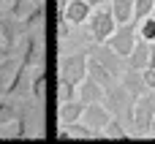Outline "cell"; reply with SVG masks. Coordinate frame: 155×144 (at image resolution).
Listing matches in <instances>:
<instances>
[{
  "mask_svg": "<svg viewBox=\"0 0 155 144\" xmlns=\"http://www.w3.org/2000/svg\"><path fill=\"white\" fill-rule=\"evenodd\" d=\"M134 95L120 84V82H114V84H109L106 90H104V103H106V109L114 114V117H120L125 125H128V131L134 133Z\"/></svg>",
  "mask_w": 155,
  "mask_h": 144,
  "instance_id": "obj_1",
  "label": "cell"
},
{
  "mask_svg": "<svg viewBox=\"0 0 155 144\" xmlns=\"http://www.w3.org/2000/svg\"><path fill=\"white\" fill-rule=\"evenodd\" d=\"M84 27H87V35H90L95 44H104V41H106V38L114 33V27H117L114 16H112V8H109V5L93 8V14L87 16Z\"/></svg>",
  "mask_w": 155,
  "mask_h": 144,
  "instance_id": "obj_2",
  "label": "cell"
},
{
  "mask_svg": "<svg viewBox=\"0 0 155 144\" xmlns=\"http://www.w3.org/2000/svg\"><path fill=\"white\" fill-rule=\"evenodd\" d=\"M155 117V93H144L134 101V133L136 136H150V125Z\"/></svg>",
  "mask_w": 155,
  "mask_h": 144,
  "instance_id": "obj_3",
  "label": "cell"
},
{
  "mask_svg": "<svg viewBox=\"0 0 155 144\" xmlns=\"http://www.w3.org/2000/svg\"><path fill=\"white\" fill-rule=\"evenodd\" d=\"M87 57H90V52H71V54H63V57L57 60L60 79L79 84V82L87 76Z\"/></svg>",
  "mask_w": 155,
  "mask_h": 144,
  "instance_id": "obj_4",
  "label": "cell"
},
{
  "mask_svg": "<svg viewBox=\"0 0 155 144\" xmlns=\"http://www.w3.org/2000/svg\"><path fill=\"white\" fill-rule=\"evenodd\" d=\"M136 38H139V33H136V22H125V25H117L114 33H112L104 44H106L112 52H117L120 57H128L131 49H134V44H136Z\"/></svg>",
  "mask_w": 155,
  "mask_h": 144,
  "instance_id": "obj_5",
  "label": "cell"
},
{
  "mask_svg": "<svg viewBox=\"0 0 155 144\" xmlns=\"http://www.w3.org/2000/svg\"><path fill=\"white\" fill-rule=\"evenodd\" d=\"M19 63L27 65V68L44 65V38H41V33H25V44H22Z\"/></svg>",
  "mask_w": 155,
  "mask_h": 144,
  "instance_id": "obj_6",
  "label": "cell"
},
{
  "mask_svg": "<svg viewBox=\"0 0 155 144\" xmlns=\"http://www.w3.org/2000/svg\"><path fill=\"white\" fill-rule=\"evenodd\" d=\"M114 114L106 109V103L104 101H98V103H87L84 106V112H82V123L84 125H90L93 131H98L101 136H104V128H106V123L112 120Z\"/></svg>",
  "mask_w": 155,
  "mask_h": 144,
  "instance_id": "obj_7",
  "label": "cell"
},
{
  "mask_svg": "<svg viewBox=\"0 0 155 144\" xmlns=\"http://www.w3.org/2000/svg\"><path fill=\"white\" fill-rule=\"evenodd\" d=\"M90 54H93L95 60H101V63H104V65H106L117 79L123 76V71H125V57H120L117 52H112L106 44H98L95 49H90Z\"/></svg>",
  "mask_w": 155,
  "mask_h": 144,
  "instance_id": "obj_8",
  "label": "cell"
},
{
  "mask_svg": "<svg viewBox=\"0 0 155 144\" xmlns=\"http://www.w3.org/2000/svg\"><path fill=\"white\" fill-rule=\"evenodd\" d=\"M60 14H63V19L71 22L74 27H82V25L87 22V16L93 14V5L84 3V0H68V3L60 8Z\"/></svg>",
  "mask_w": 155,
  "mask_h": 144,
  "instance_id": "obj_9",
  "label": "cell"
},
{
  "mask_svg": "<svg viewBox=\"0 0 155 144\" xmlns=\"http://www.w3.org/2000/svg\"><path fill=\"white\" fill-rule=\"evenodd\" d=\"M30 71H33V68H27V65H22V63H19V68H16L14 79H11L8 90H5V95H14V98H30V79H33V74H30Z\"/></svg>",
  "mask_w": 155,
  "mask_h": 144,
  "instance_id": "obj_10",
  "label": "cell"
},
{
  "mask_svg": "<svg viewBox=\"0 0 155 144\" xmlns=\"http://www.w3.org/2000/svg\"><path fill=\"white\" fill-rule=\"evenodd\" d=\"M150 41H144V38H136V44H134V49H131V54L125 57V68H136V71H142V68H147V63H150Z\"/></svg>",
  "mask_w": 155,
  "mask_h": 144,
  "instance_id": "obj_11",
  "label": "cell"
},
{
  "mask_svg": "<svg viewBox=\"0 0 155 144\" xmlns=\"http://www.w3.org/2000/svg\"><path fill=\"white\" fill-rule=\"evenodd\" d=\"M120 84H123L134 98H139V95L150 93V87H147V82H144L142 71H136V68H125V71H123V76H120Z\"/></svg>",
  "mask_w": 155,
  "mask_h": 144,
  "instance_id": "obj_12",
  "label": "cell"
},
{
  "mask_svg": "<svg viewBox=\"0 0 155 144\" xmlns=\"http://www.w3.org/2000/svg\"><path fill=\"white\" fill-rule=\"evenodd\" d=\"M76 98L87 106V103H98V101H104V87L95 82V79H90V76H84L79 84H76Z\"/></svg>",
  "mask_w": 155,
  "mask_h": 144,
  "instance_id": "obj_13",
  "label": "cell"
},
{
  "mask_svg": "<svg viewBox=\"0 0 155 144\" xmlns=\"http://www.w3.org/2000/svg\"><path fill=\"white\" fill-rule=\"evenodd\" d=\"M87 76H90V79H95L104 90H106L109 84H114V82H117V76H114V74H112V71H109L101 60H95L93 54L87 57Z\"/></svg>",
  "mask_w": 155,
  "mask_h": 144,
  "instance_id": "obj_14",
  "label": "cell"
},
{
  "mask_svg": "<svg viewBox=\"0 0 155 144\" xmlns=\"http://www.w3.org/2000/svg\"><path fill=\"white\" fill-rule=\"evenodd\" d=\"M82 112H84V103H82L79 98H74V101H60L57 120H60V125H71V123L82 120Z\"/></svg>",
  "mask_w": 155,
  "mask_h": 144,
  "instance_id": "obj_15",
  "label": "cell"
},
{
  "mask_svg": "<svg viewBox=\"0 0 155 144\" xmlns=\"http://www.w3.org/2000/svg\"><path fill=\"white\" fill-rule=\"evenodd\" d=\"M0 35H3V44L8 49H14L16 41H19V35H22V22L14 19V16H3L0 19Z\"/></svg>",
  "mask_w": 155,
  "mask_h": 144,
  "instance_id": "obj_16",
  "label": "cell"
},
{
  "mask_svg": "<svg viewBox=\"0 0 155 144\" xmlns=\"http://www.w3.org/2000/svg\"><path fill=\"white\" fill-rule=\"evenodd\" d=\"M46 98V74H44V65L33 68V79H30V101L35 103H44Z\"/></svg>",
  "mask_w": 155,
  "mask_h": 144,
  "instance_id": "obj_17",
  "label": "cell"
},
{
  "mask_svg": "<svg viewBox=\"0 0 155 144\" xmlns=\"http://www.w3.org/2000/svg\"><path fill=\"white\" fill-rule=\"evenodd\" d=\"M16 68H19L16 54H8V57L0 60V93H3V95H5V90H8V84H11V79H14Z\"/></svg>",
  "mask_w": 155,
  "mask_h": 144,
  "instance_id": "obj_18",
  "label": "cell"
},
{
  "mask_svg": "<svg viewBox=\"0 0 155 144\" xmlns=\"http://www.w3.org/2000/svg\"><path fill=\"white\" fill-rule=\"evenodd\" d=\"M109 8H112V16H114L117 25L134 22V0H112Z\"/></svg>",
  "mask_w": 155,
  "mask_h": 144,
  "instance_id": "obj_19",
  "label": "cell"
},
{
  "mask_svg": "<svg viewBox=\"0 0 155 144\" xmlns=\"http://www.w3.org/2000/svg\"><path fill=\"white\" fill-rule=\"evenodd\" d=\"M19 117V101L14 95H0V125H8Z\"/></svg>",
  "mask_w": 155,
  "mask_h": 144,
  "instance_id": "obj_20",
  "label": "cell"
},
{
  "mask_svg": "<svg viewBox=\"0 0 155 144\" xmlns=\"http://www.w3.org/2000/svg\"><path fill=\"white\" fill-rule=\"evenodd\" d=\"M44 19H46V14H44V3H41V5H35V8L22 19V35H25V33H38V30L44 27Z\"/></svg>",
  "mask_w": 155,
  "mask_h": 144,
  "instance_id": "obj_21",
  "label": "cell"
},
{
  "mask_svg": "<svg viewBox=\"0 0 155 144\" xmlns=\"http://www.w3.org/2000/svg\"><path fill=\"white\" fill-rule=\"evenodd\" d=\"M128 136H131V131L120 117H112L104 128V139H128Z\"/></svg>",
  "mask_w": 155,
  "mask_h": 144,
  "instance_id": "obj_22",
  "label": "cell"
},
{
  "mask_svg": "<svg viewBox=\"0 0 155 144\" xmlns=\"http://www.w3.org/2000/svg\"><path fill=\"white\" fill-rule=\"evenodd\" d=\"M35 5H38V3H33V0H11V5H8V16H14V19L22 22Z\"/></svg>",
  "mask_w": 155,
  "mask_h": 144,
  "instance_id": "obj_23",
  "label": "cell"
},
{
  "mask_svg": "<svg viewBox=\"0 0 155 144\" xmlns=\"http://www.w3.org/2000/svg\"><path fill=\"white\" fill-rule=\"evenodd\" d=\"M139 27V38H144V41H150V44H155V8H153V14L150 16H144L142 22H136Z\"/></svg>",
  "mask_w": 155,
  "mask_h": 144,
  "instance_id": "obj_24",
  "label": "cell"
},
{
  "mask_svg": "<svg viewBox=\"0 0 155 144\" xmlns=\"http://www.w3.org/2000/svg\"><path fill=\"white\" fill-rule=\"evenodd\" d=\"M155 8V0H134V22H142Z\"/></svg>",
  "mask_w": 155,
  "mask_h": 144,
  "instance_id": "obj_25",
  "label": "cell"
},
{
  "mask_svg": "<svg viewBox=\"0 0 155 144\" xmlns=\"http://www.w3.org/2000/svg\"><path fill=\"white\" fill-rule=\"evenodd\" d=\"M74 98H76V84H74V82L60 79V87H57V101H74Z\"/></svg>",
  "mask_w": 155,
  "mask_h": 144,
  "instance_id": "obj_26",
  "label": "cell"
},
{
  "mask_svg": "<svg viewBox=\"0 0 155 144\" xmlns=\"http://www.w3.org/2000/svg\"><path fill=\"white\" fill-rule=\"evenodd\" d=\"M71 27H74V25H71V22H65V19H63V14H60V19H57V38H60V41H63V38H68V35H71Z\"/></svg>",
  "mask_w": 155,
  "mask_h": 144,
  "instance_id": "obj_27",
  "label": "cell"
},
{
  "mask_svg": "<svg viewBox=\"0 0 155 144\" xmlns=\"http://www.w3.org/2000/svg\"><path fill=\"white\" fill-rule=\"evenodd\" d=\"M142 76H144V82H147V87L155 90V68H142Z\"/></svg>",
  "mask_w": 155,
  "mask_h": 144,
  "instance_id": "obj_28",
  "label": "cell"
},
{
  "mask_svg": "<svg viewBox=\"0 0 155 144\" xmlns=\"http://www.w3.org/2000/svg\"><path fill=\"white\" fill-rule=\"evenodd\" d=\"M84 3H90L93 8H101V5H109L112 0H84Z\"/></svg>",
  "mask_w": 155,
  "mask_h": 144,
  "instance_id": "obj_29",
  "label": "cell"
},
{
  "mask_svg": "<svg viewBox=\"0 0 155 144\" xmlns=\"http://www.w3.org/2000/svg\"><path fill=\"white\" fill-rule=\"evenodd\" d=\"M147 68H155V44L150 46V63H147Z\"/></svg>",
  "mask_w": 155,
  "mask_h": 144,
  "instance_id": "obj_30",
  "label": "cell"
},
{
  "mask_svg": "<svg viewBox=\"0 0 155 144\" xmlns=\"http://www.w3.org/2000/svg\"><path fill=\"white\" fill-rule=\"evenodd\" d=\"M150 136H155V117H153V125H150Z\"/></svg>",
  "mask_w": 155,
  "mask_h": 144,
  "instance_id": "obj_31",
  "label": "cell"
},
{
  "mask_svg": "<svg viewBox=\"0 0 155 144\" xmlns=\"http://www.w3.org/2000/svg\"><path fill=\"white\" fill-rule=\"evenodd\" d=\"M33 3H38V5H41V3H44V0H33Z\"/></svg>",
  "mask_w": 155,
  "mask_h": 144,
  "instance_id": "obj_32",
  "label": "cell"
},
{
  "mask_svg": "<svg viewBox=\"0 0 155 144\" xmlns=\"http://www.w3.org/2000/svg\"><path fill=\"white\" fill-rule=\"evenodd\" d=\"M0 95H3V93H0Z\"/></svg>",
  "mask_w": 155,
  "mask_h": 144,
  "instance_id": "obj_33",
  "label": "cell"
}]
</instances>
